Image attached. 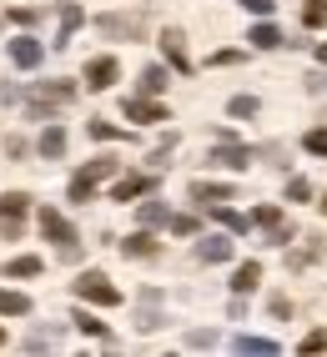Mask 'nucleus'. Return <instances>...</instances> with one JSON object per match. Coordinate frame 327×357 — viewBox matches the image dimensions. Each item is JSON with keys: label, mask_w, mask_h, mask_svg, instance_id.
<instances>
[{"label": "nucleus", "mask_w": 327, "mask_h": 357, "mask_svg": "<svg viewBox=\"0 0 327 357\" xmlns=\"http://www.w3.org/2000/svg\"><path fill=\"white\" fill-rule=\"evenodd\" d=\"M0 347H6V332H0Z\"/></svg>", "instance_id": "41"}, {"label": "nucleus", "mask_w": 327, "mask_h": 357, "mask_svg": "<svg viewBox=\"0 0 327 357\" xmlns=\"http://www.w3.org/2000/svg\"><path fill=\"white\" fill-rule=\"evenodd\" d=\"M71 101H76V86H71V81H40V86L31 91V116H36V121H45L51 111L71 106Z\"/></svg>", "instance_id": "1"}, {"label": "nucleus", "mask_w": 327, "mask_h": 357, "mask_svg": "<svg viewBox=\"0 0 327 357\" xmlns=\"http://www.w3.org/2000/svg\"><path fill=\"white\" fill-rule=\"evenodd\" d=\"M252 222H257V227H267L272 242H287V236H292V227L282 222V211H277V206H257V211H252Z\"/></svg>", "instance_id": "8"}, {"label": "nucleus", "mask_w": 327, "mask_h": 357, "mask_svg": "<svg viewBox=\"0 0 327 357\" xmlns=\"http://www.w3.org/2000/svg\"><path fill=\"white\" fill-rule=\"evenodd\" d=\"M322 347H327V327H317V332L302 337V352H322Z\"/></svg>", "instance_id": "33"}, {"label": "nucleus", "mask_w": 327, "mask_h": 357, "mask_svg": "<svg viewBox=\"0 0 327 357\" xmlns=\"http://www.w3.org/2000/svg\"><path fill=\"white\" fill-rule=\"evenodd\" d=\"M136 217H142V227H161V222H172V211L161 206V202H146L142 211H136Z\"/></svg>", "instance_id": "24"}, {"label": "nucleus", "mask_w": 327, "mask_h": 357, "mask_svg": "<svg viewBox=\"0 0 327 357\" xmlns=\"http://www.w3.org/2000/svg\"><path fill=\"white\" fill-rule=\"evenodd\" d=\"M126 116H131V121H167V106H156L146 96H131L126 101Z\"/></svg>", "instance_id": "10"}, {"label": "nucleus", "mask_w": 327, "mask_h": 357, "mask_svg": "<svg viewBox=\"0 0 327 357\" xmlns=\"http://www.w3.org/2000/svg\"><path fill=\"white\" fill-rule=\"evenodd\" d=\"M237 61H242L237 51H217V56H212V66H237Z\"/></svg>", "instance_id": "39"}, {"label": "nucleus", "mask_w": 327, "mask_h": 357, "mask_svg": "<svg viewBox=\"0 0 327 357\" xmlns=\"http://www.w3.org/2000/svg\"><path fill=\"white\" fill-rule=\"evenodd\" d=\"M242 6H247L252 15H272V6H277V0H242Z\"/></svg>", "instance_id": "36"}, {"label": "nucleus", "mask_w": 327, "mask_h": 357, "mask_svg": "<svg viewBox=\"0 0 327 357\" xmlns=\"http://www.w3.org/2000/svg\"><path fill=\"white\" fill-rule=\"evenodd\" d=\"M257 51H272V45H282V31L277 26H252V36H247Z\"/></svg>", "instance_id": "22"}, {"label": "nucleus", "mask_w": 327, "mask_h": 357, "mask_svg": "<svg viewBox=\"0 0 327 357\" xmlns=\"http://www.w3.org/2000/svg\"><path fill=\"white\" fill-rule=\"evenodd\" d=\"M111 172H116V161H111V156H96V161H86L81 172H76V181H71V202H91V197H96V186H101Z\"/></svg>", "instance_id": "3"}, {"label": "nucleus", "mask_w": 327, "mask_h": 357, "mask_svg": "<svg viewBox=\"0 0 327 357\" xmlns=\"http://www.w3.org/2000/svg\"><path fill=\"white\" fill-rule=\"evenodd\" d=\"M26 312H31L26 292H6V287H0V317H26Z\"/></svg>", "instance_id": "15"}, {"label": "nucleus", "mask_w": 327, "mask_h": 357, "mask_svg": "<svg viewBox=\"0 0 327 357\" xmlns=\"http://www.w3.org/2000/svg\"><path fill=\"white\" fill-rule=\"evenodd\" d=\"M317 61H322V66H327V45H322V51H317Z\"/></svg>", "instance_id": "40"}, {"label": "nucleus", "mask_w": 327, "mask_h": 357, "mask_svg": "<svg viewBox=\"0 0 327 357\" xmlns=\"http://www.w3.org/2000/svg\"><path fill=\"white\" fill-rule=\"evenodd\" d=\"M322 211H327V197H322Z\"/></svg>", "instance_id": "42"}, {"label": "nucleus", "mask_w": 327, "mask_h": 357, "mask_svg": "<svg viewBox=\"0 0 327 357\" xmlns=\"http://www.w3.org/2000/svg\"><path fill=\"white\" fill-rule=\"evenodd\" d=\"M76 297L96 302V307H116V302H121V292H116L111 277H101V272H81L76 277Z\"/></svg>", "instance_id": "5"}, {"label": "nucleus", "mask_w": 327, "mask_h": 357, "mask_svg": "<svg viewBox=\"0 0 327 357\" xmlns=\"http://www.w3.org/2000/svg\"><path fill=\"white\" fill-rule=\"evenodd\" d=\"M10 272H15V277H36V272H40V257H15Z\"/></svg>", "instance_id": "31"}, {"label": "nucleus", "mask_w": 327, "mask_h": 357, "mask_svg": "<svg viewBox=\"0 0 327 357\" xmlns=\"http://www.w3.org/2000/svg\"><path fill=\"white\" fill-rule=\"evenodd\" d=\"M96 31L101 36H121V40H142V15H101Z\"/></svg>", "instance_id": "6"}, {"label": "nucleus", "mask_w": 327, "mask_h": 357, "mask_svg": "<svg viewBox=\"0 0 327 357\" xmlns=\"http://www.w3.org/2000/svg\"><path fill=\"white\" fill-rule=\"evenodd\" d=\"M142 192H151V176H121V181L111 186L116 202H131V197H142Z\"/></svg>", "instance_id": "13"}, {"label": "nucleus", "mask_w": 327, "mask_h": 357, "mask_svg": "<svg viewBox=\"0 0 327 357\" xmlns=\"http://www.w3.org/2000/svg\"><path fill=\"white\" fill-rule=\"evenodd\" d=\"M257 282H262V267H257V261H242L237 277H231V287H237V292H252Z\"/></svg>", "instance_id": "21"}, {"label": "nucleus", "mask_w": 327, "mask_h": 357, "mask_svg": "<svg viewBox=\"0 0 327 357\" xmlns=\"http://www.w3.org/2000/svg\"><path fill=\"white\" fill-rule=\"evenodd\" d=\"M172 231H176V236H192V231H197V217H172Z\"/></svg>", "instance_id": "34"}, {"label": "nucleus", "mask_w": 327, "mask_h": 357, "mask_svg": "<svg viewBox=\"0 0 327 357\" xmlns=\"http://www.w3.org/2000/svg\"><path fill=\"white\" fill-rule=\"evenodd\" d=\"M40 56H45V51H40V40H31V36L10 40V61H15L20 70H36V66H40Z\"/></svg>", "instance_id": "9"}, {"label": "nucleus", "mask_w": 327, "mask_h": 357, "mask_svg": "<svg viewBox=\"0 0 327 357\" xmlns=\"http://www.w3.org/2000/svg\"><path fill=\"white\" fill-rule=\"evenodd\" d=\"M212 217H217L227 231H247V217H237V211H231V206H222V202L212 206Z\"/></svg>", "instance_id": "25"}, {"label": "nucleus", "mask_w": 327, "mask_h": 357, "mask_svg": "<svg viewBox=\"0 0 327 357\" xmlns=\"http://www.w3.org/2000/svg\"><path fill=\"white\" fill-rule=\"evenodd\" d=\"M66 151V131L61 126H45L40 131V156H61Z\"/></svg>", "instance_id": "23"}, {"label": "nucleus", "mask_w": 327, "mask_h": 357, "mask_svg": "<svg viewBox=\"0 0 327 357\" xmlns=\"http://www.w3.org/2000/svg\"><path fill=\"white\" fill-rule=\"evenodd\" d=\"M186 342H192V347H212V342H217V332H206V327H201V332H192Z\"/></svg>", "instance_id": "37"}, {"label": "nucleus", "mask_w": 327, "mask_h": 357, "mask_svg": "<svg viewBox=\"0 0 327 357\" xmlns=\"http://www.w3.org/2000/svg\"><path fill=\"white\" fill-rule=\"evenodd\" d=\"M71 322H76L81 332H91V337H106V322H96V317H91V312H76Z\"/></svg>", "instance_id": "29"}, {"label": "nucleus", "mask_w": 327, "mask_h": 357, "mask_svg": "<svg viewBox=\"0 0 327 357\" xmlns=\"http://www.w3.org/2000/svg\"><path fill=\"white\" fill-rule=\"evenodd\" d=\"M192 197L206 202V206H217V202H231V186H222V181H192Z\"/></svg>", "instance_id": "12"}, {"label": "nucleus", "mask_w": 327, "mask_h": 357, "mask_svg": "<svg viewBox=\"0 0 327 357\" xmlns=\"http://www.w3.org/2000/svg\"><path fill=\"white\" fill-rule=\"evenodd\" d=\"M10 20H20V26H36L40 10H10Z\"/></svg>", "instance_id": "38"}, {"label": "nucleus", "mask_w": 327, "mask_h": 357, "mask_svg": "<svg viewBox=\"0 0 327 357\" xmlns=\"http://www.w3.org/2000/svg\"><path fill=\"white\" fill-rule=\"evenodd\" d=\"M81 20H86V15H81V6H76V0H66V6H61V36H56V45H66V40H71Z\"/></svg>", "instance_id": "14"}, {"label": "nucleus", "mask_w": 327, "mask_h": 357, "mask_svg": "<svg viewBox=\"0 0 327 357\" xmlns=\"http://www.w3.org/2000/svg\"><path fill=\"white\" fill-rule=\"evenodd\" d=\"M26 211H31V202L20 192L0 197V231H6V242H20V231H26Z\"/></svg>", "instance_id": "4"}, {"label": "nucleus", "mask_w": 327, "mask_h": 357, "mask_svg": "<svg viewBox=\"0 0 327 357\" xmlns=\"http://www.w3.org/2000/svg\"><path fill=\"white\" fill-rule=\"evenodd\" d=\"M247 161H252L247 146H222V151H212V166H231V172H242Z\"/></svg>", "instance_id": "17"}, {"label": "nucleus", "mask_w": 327, "mask_h": 357, "mask_svg": "<svg viewBox=\"0 0 327 357\" xmlns=\"http://www.w3.org/2000/svg\"><path fill=\"white\" fill-rule=\"evenodd\" d=\"M197 257L201 261H227L231 257V236H206V242L197 247Z\"/></svg>", "instance_id": "16"}, {"label": "nucleus", "mask_w": 327, "mask_h": 357, "mask_svg": "<svg viewBox=\"0 0 327 357\" xmlns=\"http://www.w3.org/2000/svg\"><path fill=\"white\" fill-rule=\"evenodd\" d=\"M116 76H121V66H116L111 56L86 61V86H91V91H106V86H116Z\"/></svg>", "instance_id": "7"}, {"label": "nucleus", "mask_w": 327, "mask_h": 357, "mask_svg": "<svg viewBox=\"0 0 327 357\" xmlns=\"http://www.w3.org/2000/svg\"><path fill=\"white\" fill-rule=\"evenodd\" d=\"M121 252L136 261V257H156V242H151V236L146 231H136V236H126V242H121Z\"/></svg>", "instance_id": "19"}, {"label": "nucleus", "mask_w": 327, "mask_h": 357, "mask_svg": "<svg viewBox=\"0 0 327 357\" xmlns=\"http://www.w3.org/2000/svg\"><path fill=\"white\" fill-rule=\"evenodd\" d=\"M312 156H327V126H317V131H307V141H302Z\"/></svg>", "instance_id": "30"}, {"label": "nucleus", "mask_w": 327, "mask_h": 357, "mask_svg": "<svg viewBox=\"0 0 327 357\" xmlns=\"http://www.w3.org/2000/svg\"><path fill=\"white\" fill-rule=\"evenodd\" d=\"M161 51H167V61L176 70H192V61H186V45H181V31H161Z\"/></svg>", "instance_id": "11"}, {"label": "nucleus", "mask_w": 327, "mask_h": 357, "mask_svg": "<svg viewBox=\"0 0 327 357\" xmlns=\"http://www.w3.org/2000/svg\"><path fill=\"white\" fill-rule=\"evenodd\" d=\"M86 131H91V136H96V141H126V131H116L111 121H91Z\"/></svg>", "instance_id": "28"}, {"label": "nucleus", "mask_w": 327, "mask_h": 357, "mask_svg": "<svg viewBox=\"0 0 327 357\" xmlns=\"http://www.w3.org/2000/svg\"><path fill=\"white\" fill-rule=\"evenodd\" d=\"M317 257H322V236H312V247H302V252H287V267L302 272V267H312Z\"/></svg>", "instance_id": "18"}, {"label": "nucleus", "mask_w": 327, "mask_h": 357, "mask_svg": "<svg viewBox=\"0 0 327 357\" xmlns=\"http://www.w3.org/2000/svg\"><path fill=\"white\" fill-rule=\"evenodd\" d=\"M40 231H45V236H51V242L61 247V257H66V261H81V242H76L71 222H66L56 206H40Z\"/></svg>", "instance_id": "2"}, {"label": "nucleus", "mask_w": 327, "mask_h": 357, "mask_svg": "<svg viewBox=\"0 0 327 357\" xmlns=\"http://www.w3.org/2000/svg\"><path fill=\"white\" fill-rule=\"evenodd\" d=\"M161 91H167V70H161V66H146V70H142V96H161Z\"/></svg>", "instance_id": "20"}, {"label": "nucleus", "mask_w": 327, "mask_h": 357, "mask_svg": "<svg viewBox=\"0 0 327 357\" xmlns=\"http://www.w3.org/2000/svg\"><path fill=\"white\" fill-rule=\"evenodd\" d=\"M237 352H262V357H272L277 342H272V337H237Z\"/></svg>", "instance_id": "27"}, {"label": "nucleus", "mask_w": 327, "mask_h": 357, "mask_svg": "<svg viewBox=\"0 0 327 357\" xmlns=\"http://www.w3.org/2000/svg\"><path fill=\"white\" fill-rule=\"evenodd\" d=\"M322 20H327V0H307V6H302V26H322Z\"/></svg>", "instance_id": "26"}, {"label": "nucleus", "mask_w": 327, "mask_h": 357, "mask_svg": "<svg viewBox=\"0 0 327 357\" xmlns=\"http://www.w3.org/2000/svg\"><path fill=\"white\" fill-rule=\"evenodd\" d=\"M231 116H257V101L252 96H237V101H231Z\"/></svg>", "instance_id": "35"}, {"label": "nucleus", "mask_w": 327, "mask_h": 357, "mask_svg": "<svg viewBox=\"0 0 327 357\" xmlns=\"http://www.w3.org/2000/svg\"><path fill=\"white\" fill-rule=\"evenodd\" d=\"M307 197H312V186L302 181V176H292V181H287V202H307Z\"/></svg>", "instance_id": "32"}]
</instances>
